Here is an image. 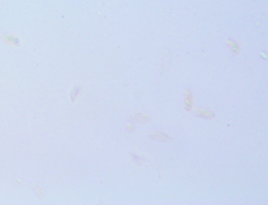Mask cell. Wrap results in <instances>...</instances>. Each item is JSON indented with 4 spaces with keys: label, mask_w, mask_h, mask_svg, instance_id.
I'll list each match as a JSON object with an SVG mask.
<instances>
[{
    "label": "cell",
    "mask_w": 268,
    "mask_h": 205,
    "mask_svg": "<svg viewBox=\"0 0 268 205\" xmlns=\"http://www.w3.org/2000/svg\"><path fill=\"white\" fill-rule=\"evenodd\" d=\"M197 114L200 116H202V117H206V118H212L215 114H214L212 112L208 111V110H197L196 111Z\"/></svg>",
    "instance_id": "cell-1"
},
{
    "label": "cell",
    "mask_w": 268,
    "mask_h": 205,
    "mask_svg": "<svg viewBox=\"0 0 268 205\" xmlns=\"http://www.w3.org/2000/svg\"><path fill=\"white\" fill-rule=\"evenodd\" d=\"M193 101H192V94L190 91H186V109L189 110L192 107Z\"/></svg>",
    "instance_id": "cell-2"
},
{
    "label": "cell",
    "mask_w": 268,
    "mask_h": 205,
    "mask_svg": "<svg viewBox=\"0 0 268 205\" xmlns=\"http://www.w3.org/2000/svg\"><path fill=\"white\" fill-rule=\"evenodd\" d=\"M153 137L162 141H166V142H169V141H170V139L168 138V136H167V135L163 133H160V132H155V133H153Z\"/></svg>",
    "instance_id": "cell-3"
}]
</instances>
